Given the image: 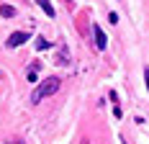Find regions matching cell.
I'll return each mask as SVG.
<instances>
[{"label":"cell","instance_id":"cell-1","mask_svg":"<svg viewBox=\"0 0 149 144\" xmlns=\"http://www.w3.org/2000/svg\"><path fill=\"white\" fill-rule=\"evenodd\" d=\"M59 85H62L59 77H46L44 82L31 93V103H39V101H44V98H49V95H54V93L59 90Z\"/></svg>","mask_w":149,"mask_h":144},{"label":"cell","instance_id":"cell-2","mask_svg":"<svg viewBox=\"0 0 149 144\" xmlns=\"http://www.w3.org/2000/svg\"><path fill=\"white\" fill-rule=\"evenodd\" d=\"M26 41H29V34H26V31H15V34H10V36H8L5 46L15 49V46H21V44H26Z\"/></svg>","mask_w":149,"mask_h":144},{"label":"cell","instance_id":"cell-3","mask_svg":"<svg viewBox=\"0 0 149 144\" xmlns=\"http://www.w3.org/2000/svg\"><path fill=\"white\" fill-rule=\"evenodd\" d=\"M93 36H95V46H98V49H105V46H108V39H105L103 29H100L98 23H93Z\"/></svg>","mask_w":149,"mask_h":144},{"label":"cell","instance_id":"cell-4","mask_svg":"<svg viewBox=\"0 0 149 144\" xmlns=\"http://www.w3.org/2000/svg\"><path fill=\"white\" fill-rule=\"evenodd\" d=\"M36 3H39V8H41L49 18H54V8H52V3H49V0H36Z\"/></svg>","mask_w":149,"mask_h":144},{"label":"cell","instance_id":"cell-5","mask_svg":"<svg viewBox=\"0 0 149 144\" xmlns=\"http://www.w3.org/2000/svg\"><path fill=\"white\" fill-rule=\"evenodd\" d=\"M0 15H3V18H13L15 8H13V5H0Z\"/></svg>","mask_w":149,"mask_h":144},{"label":"cell","instance_id":"cell-6","mask_svg":"<svg viewBox=\"0 0 149 144\" xmlns=\"http://www.w3.org/2000/svg\"><path fill=\"white\" fill-rule=\"evenodd\" d=\"M33 46H36V49H39V52H44V49H49V41H46V36H39V39H36V44H33Z\"/></svg>","mask_w":149,"mask_h":144},{"label":"cell","instance_id":"cell-7","mask_svg":"<svg viewBox=\"0 0 149 144\" xmlns=\"http://www.w3.org/2000/svg\"><path fill=\"white\" fill-rule=\"evenodd\" d=\"M29 82H36V67H33V70L29 72Z\"/></svg>","mask_w":149,"mask_h":144},{"label":"cell","instance_id":"cell-8","mask_svg":"<svg viewBox=\"0 0 149 144\" xmlns=\"http://www.w3.org/2000/svg\"><path fill=\"white\" fill-rule=\"evenodd\" d=\"M8 144H26V142H21V139H13V142H8Z\"/></svg>","mask_w":149,"mask_h":144}]
</instances>
